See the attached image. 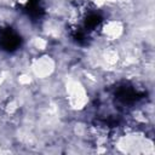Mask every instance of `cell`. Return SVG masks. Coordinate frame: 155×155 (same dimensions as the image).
<instances>
[{"label":"cell","mask_w":155,"mask_h":155,"mask_svg":"<svg viewBox=\"0 0 155 155\" xmlns=\"http://www.w3.org/2000/svg\"><path fill=\"white\" fill-rule=\"evenodd\" d=\"M21 45L19 35L11 28H2L0 29V46L5 51H15Z\"/></svg>","instance_id":"obj_1"}]
</instances>
